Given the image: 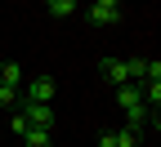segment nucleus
<instances>
[{
  "mask_svg": "<svg viewBox=\"0 0 161 147\" xmlns=\"http://www.w3.org/2000/svg\"><path fill=\"white\" fill-rule=\"evenodd\" d=\"M54 94H58V85H54V76H36V80H27V89H23V102H54Z\"/></svg>",
  "mask_w": 161,
  "mask_h": 147,
  "instance_id": "obj_1",
  "label": "nucleus"
},
{
  "mask_svg": "<svg viewBox=\"0 0 161 147\" xmlns=\"http://www.w3.org/2000/svg\"><path fill=\"white\" fill-rule=\"evenodd\" d=\"M121 18V0H94L90 5V23H98V27H112Z\"/></svg>",
  "mask_w": 161,
  "mask_h": 147,
  "instance_id": "obj_2",
  "label": "nucleus"
},
{
  "mask_svg": "<svg viewBox=\"0 0 161 147\" xmlns=\"http://www.w3.org/2000/svg\"><path fill=\"white\" fill-rule=\"evenodd\" d=\"M98 71H103L112 85H134V80H130V62H125V58H103V62H98Z\"/></svg>",
  "mask_w": 161,
  "mask_h": 147,
  "instance_id": "obj_3",
  "label": "nucleus"
},
{
  "mask_svg": "<svg viewBox=\"0 0 161 147\" xmlns=\"http://www.w3.org/2000/svg\"><path fill=\"white\" fill-rule=\"evenodd\" d=\"M27 116V125H36V129H54V112L45 107V102H23V107H18Z\"/></svg>",
  "mask_w": 161,
  "mask_h": 147,
  "instance_id": "obj_4",
  "label": "nucleus"
},
{
  "mask_svg": "<svg viewBox=\"0 0 161 147\" xmlns=\"http://www.w3.org/2000/svg\"><path fill=\"white\" fill-rule=\"evenodd\" d=\"M98 147H139V134L130 129V125L125 129H108L103 138H98Z\"/></svg>",
  "mask_w": 161,
  "mask_h": 147,
  "instance_id": "obj_5",
  "label": "nucleus"
},
{
  "mask_svg": "<svg viewBox=\"0 0 161 147\" xmlns=\"http://www.w3.org/2000/svg\"><path fill=\"white\" fill-rule=\"evenodd\" d=\"M45 9H49L54 18H72V13L80 9V0H45Z\"/></svg>",
  "mask_w": 161,
  "mask_h": 147,
  "instance_id": "obj_6",
  "label": "nucleus"
},
{
  "mask_svg": "<svg viewBox=\"0 0 161 147\" xmlns=\"http://www.w3.org/2000/svg\"><path fill=\"white\" fill-rule=\"evenodd\" d=\"M0 80L14 85V89H23V67H18V62H5V67H0Z\"/></svg>",
  "mask_w": 161,
  "mask_h": 147,
  "instance_id": "obj_7",
  "label": "nucleus"
},
{
  "mask_svg": "<svg viewBox=\"0 0 161 147\" xmlns=\"http://www.w3.org/2000/svg\"><path fill=\"white\" fill-rule=\"evenodd\" d=\"M23 143H27V147H49V129H36V125H27Z\"/></svg>",
  "mask_w": 161,
  "mask_h": 147,
  "instance_id": "obj_8",
  "label": "nucleus"
},
{
  "mask_svg": "<svg viewBox=\"0 0 161 147\" xmlns=\"http://www.w3.org/2000/svg\"><path fill=\"white\" fill-rule=\"evenodd\" d=\"M18 102V89L14 85H5V80H0V107H14Z\"/></svg>",
  "mask_w": 161,
  "mask_h": 147,
  "instance_id": "obj_9",
  "label": "nucleus"
},
{
  "mask_svg": "<svg viewBox=\"0 0 161 147\" xmlns=\"http://www.w3.org/2000/svg\"><path fill=\"white\" fill-rule=\"evenodd\" d=\"M9 129H14V134H18V138H23V134H27V116H23V112H18V116H14V120H9Z\"/></svg>",
  "mask_w": 161,
  "mask_h": 147,
  "instance_id": "obj_10",
  "label": "nucleus"
}]
</instances>
